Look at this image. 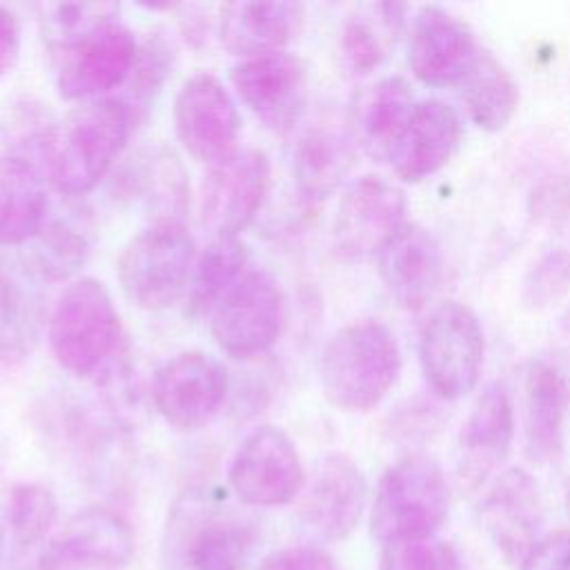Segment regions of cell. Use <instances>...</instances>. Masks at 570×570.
Here are the masks:
<instances>
[{"label": "cell", "instance_id": "6da1fadb", "mask_svg": "<svg viewBox=\"0 0 570 570\" xmlns=\"http://www.w3.org/2000/svg\"><path fill=\"white\" fill-rule=\"evenodd\" d=\"M136 129L114 96L78 102L56 122L45 154V174L65 196H85L116 165Z\"/></svg>", "mask_w": 570, "mask_h": 570}, {"label": "cell", "instance_id": "7a4b0ae2", "mask_svg": "<svg viewBox=\"0 0 570 570\" xmlns=\"http://www.w3.org/2000/svg\"><path fill=\"white\" fill-rule=\"evenodd\" d=\"M47 338L62 370L105 379L125 356L120 316L105 283L91 276L71 281L49 314Z\"/></svg>", "mask_w": 570, "mask_h": 570}, {"label": "cell", "instance_id": "3957f363", "mask_svg": "<svg viewBox=\"0 0 570 570\" xmlns=\"http://www.w3.org/2000/svg\"><path fill=\"white\" fill-rule=\"evenodd\" d=\"M401 372V350L394 334L376 321L341 327L321 354V387L325 399L345 412L376 407Z\"/></svg>", "mask_w": 570, "mask_h": 570}, {"label": "cell", "instance_id": "277c9868", "mask_svg": "<svg viewBox=\"0 0 570 570\" xmlns=\"http://www.w3.org/2000/svg\"><path fill=\"white\" fill-rule=\"evenodd\" d=\"M254 528L229 510L225 497L205 490L185 492L171 508L165 550L176 570H252Z\"/></svg>", "mask_w": 570, "mask_h": 570}, {"label": "cell", "instance_id": "5b68a950", "mask_svg": "<svg viewBox=\"0 0 570 570\" xmlns=\"http://www.w3.org/2000/svg\"><path fill=\"white\" fill-rule=\"evenodd\" d=\"M196 256V240L183 220L149 223L116 261L122 296L145 312L171 307L185 296Z\"/></svg>", "mask_w": 570, "mask_h": 570}, {"label": "cell", "instance_id": "8992f818", "mask_svg": "<svg viewBox=\"0 0 570 570\" xmlns=\"http://www.w3.org/2000/svg\"><path fill=\"white\" fill-rule=\"evenodd\" d=\"M450 485L441 465L425 454L392 463L374 492L370 530L381 543L432 537L448 519Z\"/></svg>", "mask_w": 570, "mask_h": 570}, {"label": "cell", "instance_id": "52a82bcc", "mask_svg": "<svg viewBox=\"0 0 570 570\" xmlns=\"http://www.w3.org/2000/svg\"><path fill=\"white\" fill-rule=\"evenodd\" d=\"M485 338L474 309L461 301L439 303L419 334V361L430 390L443 401L468 396L483 367Z\"/></svg>", "mask_w": 570, "mask_h": 570}, {"label": "cell", "instance_id": "ba28073f", "mask_svg": "<svg viewBox=\"0 0 570 570\" xmlns=\"http://www.w3.org/2000/svg\"><path fill=\"white\" fill-rule=\"evenodd\" d=\"M285 325V296L265 269L249 267L209 314L216 345L234 358L267 352Z\"/></svg>", "mask_w": 570, "mask_h": 570}, {"label": "cell", "instance_id": "9c48e42d", "mask_svg": "<svg viewBox=\"0 0 570 570\" xmlns=\"http://www.w3.org/2000/svg\"><path fill=\"white\" fill-rule=\"evenodd\" d=\"M174 131L183 149L198 163L214 167L240 147V111L232 91L209 71L189 76L174 96Z\"/></svg>", "mask_w": 570, "mask_h": 570}, {"label": "cell", "instance_id": "30bf717a", "mask_svg": "<svg viewBox=\"0 0 570 570\" xmlns=\"http://www.w3.org/2000/svg\"><path fill=\"white\" fill-rule=\"evenodd\" d=\"M305 479L298 450L278 425L252 430L236 448L227 470L229 490L252 508L287 505L301 494Z\"/></svg>", "mask_w": 570, "mask_h": 570}, {"label": "cell", "instance_id": "8fae6325", "mask_svg": "<svg viewBox=\"0 0 570 570\" xmlns=\"http://www.w3.org/2000/svg\"><path fill=\"white\" fill-rule=\"evenodd\" d=\"M229 387V372L216 356L189 350L167 358L154 372L151 401L169 428L194 432L220 412Z\"/></svg>", "mask_w": 570, "mask_h": 570}, {"label": "cell", "instance_id": "7c38bea8", "mask_svg": "<svg viewBox=\"0 0 570 570\" xmlns=\"http://www.w3.org/2000/svg\"><path fill=\"white\" fill-rule=\"evenodd\" d=\"M229 82L256 120L274 131L289 134L305 116L309 100V67L289 51L245 58L232 65Z\"/></svg>", "mask_w": 570, "mask_h": 570}, {"label": "cell", "instance_id": "4fadbf2b", "mask_svg": "<svg viewBox=\"0 0 570 570\" xmlns=\"http://www.w3.org/2000/svg\"><path fill=\"white\" fill-rule=\"evenodd\" d=\"M272 189V163L261 149H238L207 167L200 185V218L216 236H238L265 207Z\"/></svg>", "mask_w": 570, "mask_h": 570}, {"label": "cell", "instance_id": "5bb4252c", "mask_svg": "<svg viewBox=\"0 0 570 570\" xmlns=\"http://www.w3.org/2000/svg\"><path fill=\"white\" fill-rule=\"evenodd\" d=\"M405 194L381 176L350 183L334 214V247L347 261L379 256L405 220Z\"/></svg>", "mask_w": 570, "mask_h": 570}, {"label": "cell", "instance_id": "9a60e30c", "mask_svg": "<svg viewBox=\"0 0 570 570\" xmlns=\"http://www.w3.org/2000/svg\"><path fill=\"white\" fill-rule=\"evenodd\" d=\"M298 519L321 541L347 539L367 503V481L361 468L341 452L321 456L301 490Z\"/></svg>", "mask_w": 570, "mask_h": 570}, {"label": "cell", "instance_id": "2e32d148", "mask_svg": "<svg viewBox=\"0 0 570 570\" xmlns=\"http://www.w3.org/2000/svg\"><path fill=\"white\" fill-rule=\"evenodd\" d=\"M131 557L129 523L107 508H85L45 543L38 570H118Z\"/></svg>", "mask_w": 570, "mask_h": 570}, {"label": "cell", "instance_id": "e0dca14e", "mask_svg": "<svg viewBox=\"0 0 570 570\" xmlns=\"http://www.w3.org/2000/svg\"><path fill=\"white\" fill-rule=\"evenodd\" d=\"M138 45L120 20L98 29L53 62L58 94L73 102L114 96L134 67Z\"/></svg>", "mask_w": 570, "mask_h": 570}, {"label": "cell", "instance_id": "ac0fdd59", "mask_svg": "<svg viewBox=\"0 0 570 570\" xmlns=\"http://www.w3.org/2000/svg\"><path fill=\"white\" fill-rule=\"evenodd\" d=\"M479 517L485 534L508 563H519L541 539V490L523 468L501 472L481 499Z\"/></svg>", "mask_w": 570, "mask_h": 570}, {"label": "cell", "instance_id": "d6986e66", "mask_svg": "<svg viewBox=\"0 0 570 570\" xmlns=\"http://www.w3.org/2000/svg\"><path fill=\"white\" fill-rule=\"evenodd\" d=\"M481 47L472 29L450 11L425 4L410 31L407 62L416 80L428 87L461 85Z\"/></svg>", "mask_w": 570, "mask_h": 570}, {"label": "cell", "instance_id": "ffe728a7", "mask_svg": "<svg viewBox=\"0 0 570 570\" xmlns=\"http://www.w3.org/2000/svg\"><path fill=\"white\" fill-rule=\"evenodd\" d=\"M514 439V410L503 385H488L476 399L456 448L454 476L461 492L479 490L505 461Z\"/></svg>", "mask_w": 570, "mask_h": 570}, {"label": "cell", "instance_id": "44dd1931", "mask_svg": "<svg viewBox=\"0 0 570 570\" xmlns=\"http://www.w3.org/2000/svg\"><path fill=\"white\" fill-rule=\"evenodd\" d=\"M109 187L114 200L138 203L149 223L180 220L189 203L187 171L167 147L136 151L114 171Z\"/></svg>", "mask_w": 570, "mask_h": 570}, {"label": "cell", "instance_id": "7402d4cb", "mask_svg": "<svg viewBox=\"0 0 570 570\" xmlns=\"http://www.w3.org/2000/svg\"><path fill=\"white\" fill-rule=\"evenodd\" d=\"M459 114L441 100H423L412 109L387 163L403 183H421L436 174L461 142Z\"/></svg>", "mask_w": 570, "mask_h": 570}, {"label": "cell", "instance_id": "603a6c76", "mask_svg": "<svg viewBox=\"0 0 570 570\" xmlns=\"http://www.w3.org/2000/svg\"><path fill=\"white\" fill-rule=\"evenodd\" d=\"M390 296L405 309L423 307L443 276L439 240L419 223H405L376 256Z\"/></svg>", "mask_w": 570, "mask_h": 570}, {"label": "cell", "instance_id": "cb8c5ba5", "mask_svg": "<svg viewBox=\"0 0 570 570\" xmlns=\"http://www.w3.org/2000/svg\"><path fill=\"white\" fill-rule=\"evenodd\" d=\"M568 407L566 372L546 358L532 361L523 381V432L528 456L534 463L548 465L561 459Z\"/></svg>", "mask_w": 570, "mask_h": 570}, {"label": "cell", "instance_id": "d4e9b609", "mask_svg": "<svg viewBox=\"0 0 570 570\" xmlns=\"http://www.w3.org/2000/svg\"><path fill=\"white\" fill-rule=\"evenodd\" d=\"M303 22L301 2H227L218 9V40L240 60L278 53L298 36Z\"/></svg>", "mask_w": 570, "mask_h": 570}, {"label": "cell", "instance_id": "484cf974", "mask_svg": "<svg viewBox=\"0 0 570 570\" xmlns=\"http://www.w3.org/2000/svg\"><path fill=\"white\" fill-rule=\"evenodd\" d=\"M414 107L412 87L401 76H387L363 87L352 98L347 114V129L356 149L376 163L387 160Z\"/></svg>", "mask_w": 570, "mask_h": 570}, {"label": "cell", "instance_id": "4316f807", "mask_svg": "<svg viewBox=\"0 0 570 570\" xmlns=\"http://www.w3.org/2000/svg\"><path fill=\"white\" fill-rule=\"evenodd\" d=\"M356 145L347 127L318 122L307 127L292 149V176L305 205L332 196L356 163Z\"/></svg>", "mask_w": 570, "mask_h": 570}, {"label": "cell", "instance_id": "83f0119b", "mask_svg": "<svg viewBox=\"0 0 570 570\" xmlns=\"http://www.w3.org/2000/svg\"><path fill=\"white\" fill-rule=\"evenodd\" d=\"M47 174L38 160L0 151V247L27 245L47 223Z\"/></svg>", "mask_w": 570, "mask_h": 570}, {"label": "cell", "instance_id": "f1b7e54d", "mask_svg": "<svg viewBox=\"0 0 570 570\" xmlns=\"http://www.w3.org/2000/svg\"><path fill=\"white\" fill-rule=\"evenodd\" d=\"M249 269V249L238 236H216L196 256L187 289L185 316L191 321L209 318L220 298Z\"/></svg>", "mask_w": 570, "mask_h": 570}, {"label": "cell", "instance_id": "f546056e", "mask_svg": "<svg viewBox=\"0 0 570 570\" xmlns=\"http://www.w3.org/2000/svg\"><path fill=\"white\" fill-rule=\"evenodd\" d=\"M405 4L383 2L352 13L338 33V60L345 73L367 76L379 69L394 33L403 24Z\"/></svg>", "mask_w": 570, "mask_h": 570}, {"label": "cell", "instance_id": "4dcf8cb0", "mask_svg": "<svg viewBox=\"0 0 570 570\" xmlns=\"http://www.w3.org/2000/svg\"><path fill=\"white\" fill-rule=\"evenodd\" d=\"M459 87L465 111L476 127L492 134L508 127L519 105V89L510 71L490 51H479Z\"/></svg>", "mask_w": 570, "mask_h": 570}, {"label": "cell", "instance_id": "1f68e13d", "mask_svg": "<svg viewBox=\"0 0 570 570\" xmlns=\"http://www.w3.org/2000/svg\"><path fill=\"white\" fill-rule=\"evenodd\" d=\"M24 247V269L51 283L73 278L91 252L87 232L71 220L45 223Z\"/></svg>", "mask_w": 570, "mask_h": 570}, {"label": "cell", "instance_id": "d6a6232c", "mask_svg": "<svg viewBox=\"0 0 570 570\" xmlns=\"http://www.w3.org/2000/svg\"><path fill=\"white\" fill-rule=\"evenodd\" d=\"M118 16L116 2H45L38 7L42 45L56 62L98 29L118 22Z\"/></svg>", "mask_w": 570, "mask_h": 570}, {"label": "cell", "instance_id": "836d02e7", "mask_svg": "<svg viewBox=\"0 0 570 570\" xmlns=\"http://www.w3.org/2000/svg\"><path fill=\"white\" fill-rule=\"evenodd\" d=\"M176 65V51L167 36L149 33L140 45L134 60V67L122 82V87L114 94L116 100L125 105L129 116L134 118L136 127L145 122L149 109H154L156 100L160 98L171 69Z\"/></svg>", "mask_w": 570, "mask_h": 570}, {"label": "cell", "instance_id": "e575fe53", "mask_svg": "<svg viewBox=\"0 0 570 570\" xmlns=\"http://www.w3.org/2000/svg\"><path fill=\"white\" fill-rule=\"evenodd\" d=\"M38 305L24 281L0 261V370L18 365L33 347Z\"/></svg>", "mask_w": 570, "mask_h": 570}, {"label": "cell", "instance_id": "d590c367", "mask_svg": "<svg viewBox=\"0 0 570 570\" xmlns=\"http://www.w3.org/2000/svg\"><path fill=\"white\" fill-rule=\"evenodd\" d=\"M58 519V501L51 488L36 481H22L7 490L4 523L18 548L40 543Z\"/></svg>", "mask_w": 570, "mask_h": 570}, {"label": "cell", "instance_id": "8d00e7d4", "mask_svg": "<svg viewBox=\"0 0 570 570\" xmlns=\"http://www.w3.org/2000/svg\"><path fill=\"white\" fill-rule=\"evenodd\" d=\"M528 216L546 229H561L570 223V156L537 178L528 194Z\"/></svg>", "mask_w": 570, "mask_h": 570}, {"label": "cell", "instance_id": "74e56055", "mask_svg": "<svg viewBox=\"0 0 570 570\" xmlns=\"http://www.w3.org/2000/svg\"><path fill=\"white\" fill-rule=\"evenodd\" d=\"M379 570H461V563L454 546L432 534L381 546Z\"/></svg>", "mask_w": 570, "mask_h": 570}, {"label": "cell", "instance_id": "f35d334b", "mask_svg": "<svg viewBox=\"0 0 570 570\" xmlns=\"http://www.w3.org/2000/svg\"><path fill=\"white\" fill-rule=\"evenodd\" d=\"M570 289V249L557 247L543 254L523 281V303L541 309L557 303Z\"/></svg>", "mask_w": 570, "mask_h": 570}, {"label": "cell", "instance_id": "ab89813d", "mask_svg": "<svg viewBox=\"0 0 570 570\" xmlns=\"http://www.w3.org/2000/svg\"><path fill=\"white\" fill-rule=\"evenodd\" d=\"M252 570H338V566L318 546H287L265 554Z\"/></svg>", "mask_w": 570, "mask_h": 570}, {"label": "cell", "instance_id": "60d3db41", "mask_svg": "<svg viewBox=\"0 0 570 570\" xmlns=\"http://www.w3.org/2000/svg\"><path fill=\"white\" fill-rule=\"evenodd\" d=\"M521 570H570V530L541 537L519 566Z\"/></svg>", "mask_w": 570, "mask_h": 570}, {"label": "cell", "instance_id": "b9f144b4", "mask_svg": "<svg viewBox=\"0 0 570 570\" xmlns=\"http://www.w3.org/2000/svg\"><path fill=\"white\" fill-rule=\"evenodd\" d=\"M20 53V24L18 18L0 4V78H4Z\"/></svg>", "mask_w": 570, "mask_h": 570}, {"label": "cell", "instance_id": "7bdbcfd3", "mask_svg": "<svg viewBox=\"0 0 570 570\" xmlns=\"http://www.w3.org/2000/svg\"><path fill=\"white\" fill-rule=\"evenodd\" d=\"M4 539H7V534H4V525L0 523V559H2V554H4Z\"/></svg>", "mask_w": 570, "mask_h": 570}, {"label": "cell", "instance_id": "ee69618b", "mask_svg": "<svg viewBox=\"0 0 570 570\" xmlns=\"http://www.w3.org/2000/svg\"><path fill=\"white\" fill-rule=\"evenodd\" d=\"M566 508H568V514H570V485H568V492H566Z\"/></svg>", "mask_w": 570, "mask_h": 570}]
</instances>
